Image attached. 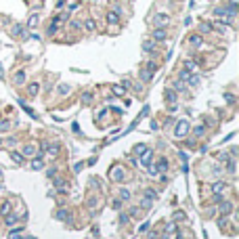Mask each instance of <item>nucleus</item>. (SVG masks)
Instances as JSON below:
<instances>
[{
  "label": "nucleus",
  "instance_id": "nucleus-20",
  "mask_svg": "<svg viewBox=\"0 0 239 239\" xmlns=\"http://www.w3.org/2000/svg\"><path fill=\"white\" fill-rule=\"evenodd\" d=\"M25 82V72H17L15 73V84H23Z\"/></svg>",
  "mask_w": 239,
  "mask_h": 239
},
{
  "label": "nucleus",
  "instance_id": "nucleus-18",
  "mask_svg": "<svg viewBox=\"0 0 239 239\" xmlns=\"http://www.w3.org/2000/svg\"><path fill=\"white\" fill-rule=\"evenodd\" d=\"M218 210H220V214H229V212L233 210V206H231L229 202H225L222 206H220V208H218Z\"/></svg>",
  "mask_w": 239,
  "mask_h": 239
},
{
  "label": "nucleus",
  "instance_id": "nucleus-9",
  "mask_svg": "<svg viewBox=\"0 0 239 239\" xmlns=\"http://www.w3.org/2000/svg\"><path fill=\"white\" fill-rule=\"evenodd\" d=\"M202 36H199V34H193L191 38H189V44H191V46H202Z\"/></svg>",
  "mask_w": 239,
  "mask_h": 239
},
{
  "label": "nucleus",
  "instance_id": "nucleus-1",
  "mask_svg": "<svg viewBox=\"0 0 239 239\" xmlns=\"http://www.w3.org/2000/svg\"><path fill=\"white\" fill-rule=\"evenodd\" d=\"M153 23H155V27H166L170 23V17L164 15V13H157L155 17H153Z\"/></svg>",
  "mask_w": 239,
  "mask_h": 239
},
{
  "label": "nucleus",
  "instance_id": "nucleus-35",
  "mask_svg": "<svg viewBox=\"0 0 239 239\" xmlns=\"http://www.w3.org/2000/svg\"><path fill=\"white\" fill-rule=\"evenodd\" d=\"M174 90H178V92H182V90H185V82H174Z\"/></svg>",
  "mask_w": 239,
  "mask_h": 239
},
{
  "label": "nucleus",
  "instance_id": "nucleus-22",
  "mask_svg": "<svg viewBox=\"0 0 239 239\" xmlns=\"http://www.w3.org/2000/svg\"><path fill=\"white\" fill-rule=\"evenodd\" d=\"M141 78H143L145 82H151V78H153V73H151V72H147V69H143V72H141Z\"/></svg>",
  "mask_w": 239,
  "mask_h": 239
},
{
  "label": "nucleus",
  "instance_id": "nucleus-37",
  "mask_svg": "<svg viewBox=\"0 0 239 239\" xmlns=\"http://www.w3.org/2000/svg\"><path fill=\"white\" fill-rule=\"evenodd\" d=\"M90 101H92V95H90V92H84L82 95V103H90Z\"/></svg>",
  "mask_w": 239,
  "mask_h": 239
},
{
  "label": "nucleus",
  "instance_id": "nucleus-6",
  "mask_svg": "<svg viewBox=\"0 0 239 239\" xmlns=\"http://www.w3.org/2000/svg\"><path fill=\"white\" fill-rule=\"evenodd\" d=\"M107 23H111V25H118L120 23V15L116 11H109L107 13Z\"/></svg>",
  "mask_w": 239,
  "mask_h": 239
},
{
  "label": "nucleus",
  "instance_id": "nucleus-5",
  "mask_svg": "<svg viewBox=\"0 0 239 239\" xmlns=\"http://www.w3.org/2000/svg\"><path fill=\"white\" fill-rule=\"evenodd\" d=\"M151 157H153V151H151V149H147V151H143V157H141V164H143V166H149V164H151Z\"/></svg>",
  "mask_w": 239,
  "mask_h": 239
},
{
  "label": "nucleus",
  "instance_id": "nucleus-33",
  "mask_svg": "<svg viewBox=\"0 0 239 239\" xmlns=\"http://www.w3.org/2000/svg\"><path fill=\"white\" fill-rule=\"evenodd\" d=\"M145 197H149V199H155V197H157V193L153 191V189H147V191H145Z\"/></svg>",
  "mask_w": 239,
  "mask_h": 239
},
{
  "label": "nucleus",
  "instance_id": "nucleus-7",
  "mask_svg": "<svg viewBox=\"0 0 239 239\" xmlns=\"http://www.w3.org/2000/svg\"><path fill=\"white\" fill-rule=\"evenodd\" d=\"M13 36L15 38H25V27L23 25H15V27H13Z\"/></svg>",
  "mask_w": 239,
  "mask_h": 239
},
{
  "label": "nucleus",
  "instance_id": "nucleus-40",
  "mask_svg": "<svg viewBox=\"0 0 239 239\" xmlns=\"http://www.w3.org/2000/svg\"><path fill=\"white\" fill-rule=\"evenodd\" d=\"M172 218H174V220H182V218H185V214H182V212H174V216H172Z\"/></svg>",
  "mask_w": 239,
  "mask_h": 239
},
{
  "label": "nucleus",
  "instance_id": "nucleus-19",
  "mask_svg": "<svg viewBox=\"0 0 239 239\" xmlns=\"http://www.w3.org/2000/svg\"><path fill=\"white\" fill-rule=\"evenodd\" d=\"M187 84H189V86H197V84H199V76L191 73V76H189V80H187Z\"/></svg>",
  "mask_w": 239,
  "mask_h": 239
},
{
  "label": "nucleus",
  "instance_id": "nucleus-43",
  "mask_svg": "<svg viewBox=\"0 0 239 239\" xmlns=\"http://www.w3.org/2000/svg\"><path fill=\"white\" fill-rule=\"evenodd\" d=\"M195 134H197V136H202V134H203V126H199V128H195Z\"/></svg>",
  "mask_w": 239,
  "mask_h": 239
},
{
  "label": "nucleus",
  "instance_id": "nucleus-27",
  "mask_svg": "<svg viewBox=\"0 0 239 239\" xmlns=\"http://www.w3.org/2000/svg\"><path fill=\"white\" fill-rule=\"evenodd\" d=\"M151 202H153V199H149V197H143V199H141V206H143L145 210H149V208H151Z\"/></svg>",
  "mask_w": 239,
  "mask_h": 239
},
{
  "label": "nucleus",
  "instance_id": "nucleus-12",
  "mask_svg": "<svg viewBox=\"0 0 239 239\" xmlns=\"http://www.w3.org/2000/svg\"><path fill=\"white\" fill-rule=\"evenodd\" d=\"M0 214H2V216H9V214H11V203H9V202H2V203H0Z\"/></svg>",
  "mask_w": 239,
  "mask_h": 239
},
{
  "label": "nucleus",
  "instance_id": "nucleus-44",
  "mask_svg": "<svg viewBox=\"0 0 239 239\" xmlns=\"http://www.w3.org/2000/svg\"><path fill=\"white\" fill-rule=\"evenodd\" d=\"M69 27H73V29H78V27H80V23H78V21H72V23H69Z\"/></svg>",
  "mask_w": 239,
  "mask_h": 239
},
{
  "label": "nucleus",
  "instance_id": "nucleus-24",
  "mask_svg": "<svg viewBox=\"0 0 239 239\" xmlns=\"http://www.w3.org/2000/svg\"><path fill=\"white\" fill-rule=\"evenodd\" d=\"M42 166H44V164H42V159H38V157H36V159H32V170H40Z\"/></svg>",
  "mask_w": 239,
  "mask_h": 239
},
{
  "label": "nucleus",
  "instance_id": "nucleus-10",
  "mask_svg": "<svg viewBox=\"0 0 239 239\" xmlns=\"http://www.w3.org/2000/svg\"><path fill=\"white\" fill-rule=\"evenodd\" d=\"M57 29H59V17H55V19L50 21V25H48V34L53 36V34H55Z\"/></svg>",
  "mask_w": 239,
  "mask_h": 239
},
{
  "label": "nucleus",
  "instance_id": "nucleus-17",
  "mask_svg": "<svg viewBox=\"0 0 239 239\" xmlns=\"http://www.w3.org/2000/svg\"><path fill=\"white\" fill-rule=\"evenodd\" d=\"M46 153L50 157H55L57 153H59V147H57V145H46Z\"/></svg>",
  "mask_w": 239,
  "mask_h": 239
},
{
  "label": "nucleus",
  "instance_id": "nucleus-46",
  "mask_svg": "<svg viewBox=\"0 0 239 239\" xmlns=\"http://www.w3.org/2000/svg\"><path fill=\"white\" fill-rule=\"evenodd\" d=\"M0 145H2V141H0Z\"/></svg>",
  "mask_w": 239,
  "mask_h": 239
},
{
  "label": "nucleus",
  "instance_id": "nucleus-2",
  "mask_svg": "<svg viewBox=\"0 0 239 239\" xmlns=\"http://www.w3.org/2000/svg\"><path fill=\"white\" fill-rule=\"evenodd\" d=\"M187 132H189V122H187V120H180V124L176 126V130H174V134H176V136L180 139V136H185Z\"/></svg>",
  "mask_w": 239,
  "mask_h": 239
},
{
  "label": "nucleus",
  "instance_id": "nucleus-8",
  "mask_svg": "<svg viewBox=\"0 0 239 239\" xmlns=\"http://www.w3.org/2000/svg\"><path fill=\"white\" fill-rule=\"evenodd\" d=\"M155 168H157V172H166V170H168V159H166V157H159Z\"/></svg>",
  "mask_w": 239,
  "mask_h": 239
},
{
  "label": "nucleus",
  "instance_id": "nucleus-36",
  "mask_svg": "<svg viewBox=\"0 0 239 239\" xmlns=\"http://www.w3.org/2000/svg\"><path fill=\"white\" fill-rule=\"evenodd\" d=\"M9 128H11L9 120H2V122H0V130H9Z\"/></svg>",
  "mask_w": 239,
  "mask_h": 239
},
{
  "label": "nucleus",
  "instance_id": "nucleus-23",
  "mask_svg": "<svg viewBox=\"0 0 239 239\" xmlns=\"http://www.w3.org/2000/svg\"><path fill=\"white\" fill-rule=\"evenodd\" d=\"M21 231H23V229H15V231H11L9 239H21Z\"/></svg>",
  "mask_w": 239,
  "mask_h": 239
},
{
  "label": "nucleus",
  "instance_id": "nucleus-41",
  "mask_svg": "<svg viewBox=\"0 0 239 239\" xmlns=\"http://www.w3.org/2000/svg\"><path fill=\"white\" fill-rule=\"evenodd\" d=\"M134 151H136V153H143V151H147V147H145V145H136Z\"/></svg>",
  "mask_w": 239,
  "mask_h": 239
},
{
  "label": "nucleus",
  "instance_id": "nucleus-26",
  "mask_svg": "<svg viewBox=\"0 0 239 239\" xmlns=\"http://www.w3.org/2000/svg\"><path fill=\"white\" fill-rule=\"evenodd\" d=\"M124 92H126V88H124V86H120V84H118V86H113V95L122 96V95H124Z\"/></svg>",
  "mask_w": 239,
  "mask_h": 239
},
{
  "label": "nucleus",
  "instance_id": "nucleus-25",
  "mask_svg": "<svg viewBox=\"0 0 239 239\" xmlns=\"http://www.w3.org/2000/svg\"><path fill=\"white\" fill-rule=\"evenodd\" d=\"M145 69H147V72H151V73H155V72H157V63H153V61H149Z\"/></svg>",
  "mask_w": 239,
  "mask_h": 239
},
{
  "label": "nucleus",
  "instance_id": "nucleus-13",
  "mask_svg": "<svg viewBox=\"0 0 239 239\" xmlns=\"http://www.w3.org/2000/svg\"><path fill=\"white\" fill-rule=\"evenodd\" d=\"M38 23H40V17H38L36 13H34V15L29 17V21H27V27H29V29H34V27H36Z\"/></svg>",
  "mask_w": 239,
  "mask_h": 239
},
{
  "label": "nucleus",
  "instance_id": "nucleus-15",
  "mask_svg": "<svg viewBox=\"0 0 239 239\" xmlns=\"http://www.w3.org/2000/svg\"><path fill=\"white\" fill-rule=\"evenodd\" d=\"M143 50L145 53H153V50H155V44H153L151 40H145L143 42Z\"/></svg>",
  "mask_w": 239,
  "mask_h": 239
},
{
  "label": "nucleus",
  "instance_id": "nucleus-3",
  "mask_svg": "<svg viewBox=\"0 0 239 239\" xmlns=\"http://www.w3.org/2000/svg\"><path fill=\"white\" fill-rule=\"evenodd\" d=\"M122 178H124V170H122V168H113V170H111V180H113V182H120Z\"/></svg>",
  "mask_w": 239,
  "mask_h": 239
},
{
  "label": "nucleus",
  "instance_id": "nucleus-42",
  "mask_svg": "<svg viewBox=\"0 0 239 239\" xmlns=\"http://www.w3.org/2000/svg\"><path fill=\"white\" fill-rule=\"evenodd\" d=\"M82 166H84L82 162H78V164H76V166H73V170H76V172H80V170H82Z\"/></svg>",
  "mask_w": 239,
  "mask_h": 239
},
{
  "label": "nucleus",
  "instance_id": "nucleus-39",
  "mask_svg": "<svg viewBox=\"0 0 239 239\" xmlns=\"http://www.w3.org/2000/svg\"><path fill=\"white\" fill-rule=\"evenodd\" d=\"M13 155V159L17 162V164H23V155H19V153H11Z\"/></svg>",
  "mask_w": 239,
  "mask_h": 239
},
{
  "label": "nucleus",
  "instance_id": "nucleus-38",
  "mask_svg": "<svg viewBox=\"0 0 239 239\" xmlns=\"http://www.w3.org/2000/svg\"><path fill=\"white\" fill-rule=\"evenodd\" d=\"M57 218H59V220H67V218H69V214H67V212H57Z\"/></svg>",
  "mask_w": 239,
  "mask_h": 239
},
{
  "label": "nucleus",
  "instance_id": "nucleus-31",
  "mask_svg": "<svg viewBox=\"0 0 239 239\" xmlns=\"http://www.w3.org/2000/svg\"><path fill=\"white\" fill-rule=\"evenodd\" d=\"M199 29H202V32H206V34H208V32H210V29H212V23H208V21H203V23L199 25Z\"/></svg>",
  "mask_w": 239,
  "mask_h": 239
},
{
  "label": "nucleus",
  "instance_id": "nucleus-28",
  "mask_svg": "<svg viewBox=\"0 0 239 239\" xmlns=\"http://www.w3.org/2000/svg\"><path fill=\"white\" fill-rule=\"evenodd\" d=\"M17 225V216H6V227H15Z\"/></svg>",
  "mask_w": 239,
  "mask_h": 239
},
{
  "label": "nucleus",
  "instance_id": "nucleus-45",
  "mask_svg": "<svg viewBox=\"0 0 239 239\" xmlns=\"http://www.w3.org/2000/svg\"><path fill=\"white\" fill-rule=\"evenodd\" d=\"M0 176H2V172H0Z\"/></svg>",
  "mask_w": 239,
  "mask_h": 239
},
{
  "label": "nucleus",
  "instance_id": "nucleus-16",
  "mask_svg": "<svg viewBox=\"0 0 239 239\" xmlns=\"http://www.w3.org/2000/svg\"><path fill=\"white\" fill-rule=\"evenodd\" d=\"M23 155H36V147H34V145H25L23 147Z\"/></svg>",
  "mask_w": 239,
  "mask_h": 239
},
{
  "label": "nucleus",
  "instance_id": "nucleus-30",
  "mask_svg": "<svg viewBox=\"0 0 239 239\" xmlns=\"http://www.w3.org/2000/svg\"><path fill=\"white\" fill-rule=\"evenodd\" d=\"M214 13L218 15V17H227V6H218Z\"/></svg>",
  "mask_w": 239,
  "mask_h": 239
},
{
  "label": "nucleus",
  "instance_id": "nucleus-32",
  "mask_svg": "<svg viewBox=\"0 0 239 239\" xmlns=\"http://www.w3.org/2000/svg\"><path fill=\"white\" fill-rule=\"evenodd\" d=\"M120 197H122V202H126V199L130 197V191H128V189H122V191H120Z\"/></svg>",
  "mask_w": 239,
  "mask_h": 239
},
{
  "label": "nucleus",
  "instance_id": "nucleus-4",
  "mask_svg": "<svg viewBox=\"0 0 239 239\" xmlns=\"http://www.w3.org/2000/svg\"><path fill=\"white\" fill-rule=\"evenodd\" d=\"M153 40H159V42L166 40V29H164V27H155V29H153Z\"/></svg>",
  "mask_w": 239,
  "mask_h": 239
},
{
  "label": "nucleus",
  "instance_id": "nucleus-29",
  "mask_svg": "<svg viewBox=\"0 0 239 239\" xmlns=\"http://www.w3.org/2000/svg\"><path fill=\"white\" fill-rule=\"evenodd\" d=\"M84 27H86V29H88V32H95V21H92V19H88V21H86V23H84Z\"/></svg>",
  "mask_w": 239,
  "mask_h": 239
},
{
  "label": "nucleus",
  "instance_id": "nucleus-14",
  "mask_svg": "<svg viewBox=\"0 0 239 239\" xmlns=\"http://www.w3.org/2000/svg\"><path fill=\"white\" fill-rule=\"evenodd\" d=\"M225 189H227V182H216L214 187H212V191H214L216 195H220V193L225 191Z\"/></svg>",
  "mask_w": 239,
  "mask_h": 239
},
{
  "label": "nucleus",
  "instance_id": "nucleus-11",
  "mask_svg": "<svg viewBox=\"0 0 239 239\" xmlns=\"http://www.w3.org/2000/svg\"><path fill=\"white\" fill-rule=\"evenodd\" d=\"M38 90H40V84H38V82H32L29 86H27V92H29V96H36Z\"/></svg>",
  "mask_w": 239,
  "mask_h": 239
},
{
  "label": "nucleus",
  "instance_id": "nucleus-21",
  "mask_svg": "<svg viewBox=\"0 0 239 239\" xmlns=\"http://www.w3.org/2000/svg\"><path fill=\"white\" fill-rule=\"evenodd\" d=\"M166 101L168 103H174L176 101V92L174 90H166Z\"/></svg>",
  "mask_w": 239,
  "mask_h": 239
},
{
  "label": "nucleus",
  "instance_id": "nucleus-34",
  "mask_svg": "<svg viewBox=\"0 0 239 239\" xmlns=\"http://www.w3.org/2000/svg\"><path fill=\"white\" fill-rule=\"evenodd\" d=\"M69 90H72V88H69L67 84H61V86H59V92H61V95H67Z\"/></svg>",
  "mask_w": 239,
  "mask_h": 239
}]
</instances>
